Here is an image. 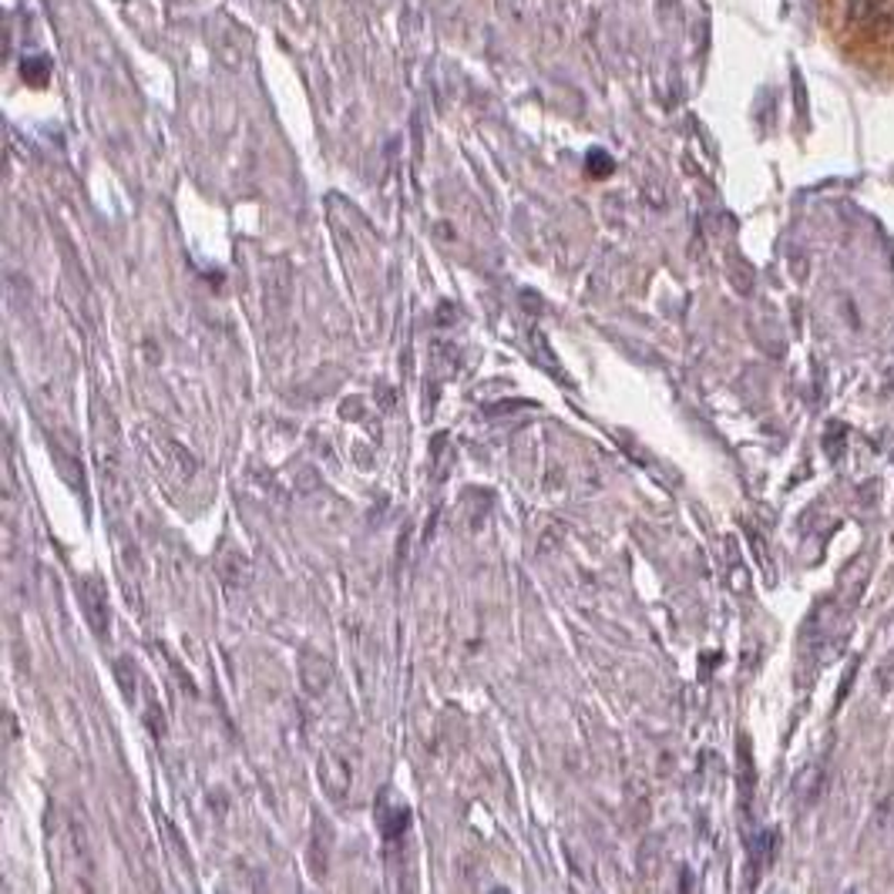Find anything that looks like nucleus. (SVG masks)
I'll list each match as a JSON object with an SVG mask.
<instances>
[{
  "instance_id": "f257e3e1",
  "label": "nucleus",
  "mask_w": 894,
  "mask_h": 894,
  "mask_svg": "<svg viewBox=\"0 0 894 894\" xmlns=\"http://www.w3.org/2000/svg\"><path fill=\"white\" fill-rule=\"evenodd\" d=\"M81 602H85V615L91 622V629L98 635L108 632V596H105V586L98 579H85L81 582Z\"/></svg>"
},
{
  "instance_id": "f03ea898",
  "label": "nucleus",
  "mask_w": 894,
  "mask_h": 894,
  "mask_svg": "<svg viewBox=\"0 0 894 894\" xmlns=\"http://www.w3.org/2000/svg\"><path fill=\"white\" fill-rule=\"evenodd\" d=\"M854 669H858V659L848 666V673H844V686H841V693H838V702H844V696L851 693V679H854Z\"/></svg>"
}]
</instances>
